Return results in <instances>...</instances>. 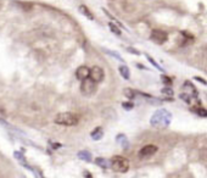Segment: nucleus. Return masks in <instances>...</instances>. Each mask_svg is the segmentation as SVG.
<instances>
[{"label": "nucleus", "mask_w": 207, "mask_h": 178, "mask_svg": "<svg viewBox=\"0 0 207 178\" xmlns=\"http://www.w3.org/2000/svg\"><path fill=\"white\" fill-rule=\"evenodd\" d=\"M172 121V114L166 109L157 110L150 118V123L155 128H167L171 125Z\"/></svg>", "instance_id": "1"}, {"label": "nucleus", "mask_w": 207, "mask_h": 178, "mask_svg": "<svg viewBox=\"0 0 207 178\" xmlns=\"http://www.w3.org/2000/svg\"><path fill=\"white\" fill-rule=\"evenodd\" d=\"M78 122L79 117L73 112H60L55 117V123L61 126H76Z\"/></svg>", "instance_id": "2"}, {"label": "nucleus", "mask_w": 207, "mask_h": 178, "mask_svg": "<svg viewBox=\"0 0 207 178\" xmlns=\"http://www.w3.org/2000/svg\"><path fill=\"white\" fill-rule=\"evenodd\" d=\"M111 168L115 172L120 173H126L129 169V162L126 157L123 156H114L111 159Z\"/></svg>", "instance_id": "3"}, {"label": "nucleus", "mask_w": 207, "mask_h": 178, "mask_svg": "<svg viewBox=\"0 0 207 178\" xmlns=\"http://www.w3.org/2000/svg\"><path fill=\"white\" fill-rule=\"evenodd\" d=\"M96 82H94L90 77L82 80L80 83V92L84 97H91L93 94H95L96 92Z\"/></svg>", "instance_id": "4"}, {"label": "nucleus", "mask_w": 207, "mask_h": 178, "mask_svg": "<svg viewBox=\"0 0 207 178\" xmlns=\"http://www.w3.org/2000/svg\"><path fill=\"white\" fill-rule=\"evenodd\" d=\"M151 39L156 44H163L168 39V34L165 31H162V29H154L151 32Z\"/></svg>", "instance_id": "5"}, {"label": "nucleus", "mask_w": 207, "mask_h": 178, "mask_svg": "<svg viewBox=\"0 0 207 178\" xmlns=\"http://www.w3.org/2000/svg\"><path fill=\"white\" fill-rule=\"evenodd\" d=\"M104 77H105V72H104V70L99 66H94L90 68V78L96 82V83H100L104 80Z\"/></svg>", "instance_id": "6"}, {"label": "nucleus", "mask_w": 207, "mask_h": 178, "mask_svg": "<svg viewBox=\"0 0 207 178\" xmlns=\"http://www.w3.org/2000/svg\"><path fill=\"white\" fill-rule=\"evenodd\" d=\"M157 146L156 145H152V144H149V145H145L140 151H139V157L140 159H146V157H150L152 156L154 154L157 152Z\"/></svg>", "instance_id": "7"}, {"label": "nucleus", "mask_w": 207, "mask_h": 178, "mask_svg": "<svg viewBox=\"0 0 207 178\" xmlns=\"http://www.w3.org/2000/svg\"><path fill=\"white\" fill-rule=\"evenodd\" d=\"M76 76H77V78L79 80H84V79L89 78L90 77V70H89V67H87V66H79L77 68V71H76Z\"/></svg>", "instance_id": "8"}, {"label": "nucleus", "mask_w": 207, "mask_h": 178, "mask_svg": "<svg viewBox=\"0 0 207 178\" xmlns=\"http://www.w3.org/2000/svg\"><path fill=\"white\" fill-rule=\"evenodd\" d=\"M183 89L185 91V94H188V95H190L191 98H196L197 97V91H196V88L192 85V83L191 82H189V80H185L184 82V84H183Z\"/></svg>", "instance_id": "9"}, {"label": "nucleus", "mask_w": 207, "mask_h": 178, "mask_svg": "<svg viewBox=\"0 0 207 178\" xmlns=\"http://www.w3.org/2000/svg\"><path fill=\"white\" fill-rule=\"evenodd\" d=\"M90 137H91V139H94V140H100V139L104 137V131H102V128H101V127H96L94 131H91Z\"/></svg>", "instance_id": "10"}, {"label": "nucleus", "mask_w": 207, "mask_h": 178, "mask_svg": "<svg viewBox=\"0 0 207 178\" xmlns=\"http://www.w3.org/2000/svg\"><path fill=\"white\" fill-rule=\"evenodd\" d=\"M95 163L99 167L104 168V169H106V168H109V166H111V162H109V160L104 159V157H96L95 159Z\"/></svg>", "instance_id": "11"}, {"label": "nucleus", "mask_w": 207, "mask_h": 178, "mask_svg": "<svg viewBox=\"0 0 207 178\" xmlns=\"http://www.w3.org/2000/svg\"><path fill=\"white\" fill-rule=\"evenodd\" d=\"M118 72H120V74H121L124 79H129V78H131V71H129L128 66L121 65V66L118 67Z\"/></svg>", "instance_id": "12"}, {"label": "nucleus", "mask_w": 207, "mask_h": 178, "mask_svg": "<svg viewBox=\"0 0 207 178\" xmlns=\"http://www.w3.org/2000/svg\"><path fill=\"white\" fill-rule=\"evenodd\" d=\"M79 12L82 14V15H84L85 17H88L89 20H94V15H93V12L89 10V8H87L85 5H80L79 6Z\"/></svg>", "instance_id": "13"}, {"label": "nucleus", "mask_w": 207, "mask_h": 178, "mask_svg": "<svg viewBox=\"0 0 207 178\" xmlns=\"http://www.w3.org/2000/svg\"><path fill=\"white\" fill-rule=\"evenodd\" d=\"M78 157H79L80 160L85 161V162H90V161L93 160V156H91V154H90L89 151H87V150L79 151V152H78Z\"/></svg>", "instance_id": "14"}, {"label": "nucleus", "mask_w": 207, "mask_h": 178, "mask_svg": "<svg viewBox=\"0 0 207 178\" xmlns=\"http://www.w3.org/2000/svg\"><path fill=\"white\" fill-rule=\"evenodd\" d=\"M116 140H117V143H120L124 149L128 148V145H129V143H128V140H127V137H126L124 134H118V135L116 137Z\"/></svg>", "instance_id": "15"}, {"label": "nucleus", "mask_w": 207, "mask_h": 178, "mask_svg": "<svg viewBox=\"0 0 207 178\" xmlns=\"http://www.w3.org/2000/svg\"><path fill=\"white\" fill-rule=\"evenodd\" d=\"M191 111H192V112H195L196 115L201 116V117H207V110H206V109H203V108H201V106L194 108V109H191Z\"/></svg>", "instance_id": "16"}, {"label": "nucleus", "mask_w": 207, "mask_h": 178, "mask_svg": "<svg viewBox=\"0 0 207 178\" xmlns=\"http://www.w3.org/2000/svg\"><path fill=\"white\" fill-rule=\"evenodd\" d=\"M104 51H105L106 54H109V55H111L112 57H115V59H117V60H120L121 62H124V60H123V57L118 54V53H116V51H112V50H107V49H104Z\"/></svg>", "instance_id": "17"}, {"label": "nucleus", "mask_w": 207, "mask_h": 178, "mask_svg": "<svg viewBox=\"0 0 207 178\" xmlns=\"http://www.w3.org/2000/svg\"><path fill=\"white\" fill-rule=\"evenodd\" d=\"M109 27H110V29H111V32L112 33H115L116 36H121L122 34V32H121V29L115 25V23H112V22H110L109 23Z\"/></svg>", "instance_id": "18"}, {"label": "nucleus", "mask_w": 207, "mask_h": 178, "mask_svg": "<svg viewBox=\"0 0 207 178\" xmlns=\"http://www.w3.org/2000/svg\"><path fill=\"white\" fill-rule=\"evenodd\" d=\"M123 92H124V95H126L127 98H129V99H134L135 95H137V93L133 91V89H129V88H126Z\"/></svg>", "instance_id": "19"}, {"label": "nucleus", "mask_w": 207, "mask_h": 178, "mask_svg": "<svg viewBox=\"0 0 207 178\" xmlns=\"http://www.w3.org/2000/svg\"><path fill=\"white\" fill-rule=\"evenodd\" d=\"M161 93L163 95H167V97H173L174 95V92H173V89L171 87H165L162 91H161Z\"/></svg>", "instance_id": "20"}, {"label": "nucleus", "mask_w": 207, "mask_h": 178, "mask_svg": "<svg viewBox=\"0 0 207 178\" xmlns=\"http://www.w3.org/2000/svg\"><path fill=\"white\" fill-rule=\"evenodd\" d=\"M146 59H148V60L151 62V65H152L154 67H156L157 70H160V71H162V72H163V68H162V67H161V66H160V65H158V63H157V62H156V61H155V60H154L151 56H150V55H146Z\"/></svg>", "instance_id": "21"}, {"label": "nucleus", "mask_w": 207, "mask_h": 178, "mask_svg": "<svg viewBox=\"0 0 207 178\" xmlns=\"http://www.w3.org/2000/svg\"><path fill=\"white\" fill-rule=\"evenodd\" d=\"M200 160L203 162H207V148H202L200 150Z\"/></svg>", "instance_id": "22"}, {"label": "nucleus", "mask_w": 207, "mask_h": 178, "mask_svg": "<svg viewBox=\"0 0 207 178\" xmlns=\"http://www.w3.org/2000/svg\"><path fill=\"white\" fill-rule=\"evenodd\" d=\"M161 80L166 84V87H171V85H172V79H171L168 76H166V74H162V76H161Z\"/></svg>", "instance_id": "23"}, {"label": "nucleus", "mask_w": 207, "mask_h": 178, "mask_svg": "<svg viewBox=\"0 0 207 178\" xmlns=\"http://www.w3.org/2000/svg\"><path fill=\"white\" fill-rule=\"evenodd\" d=\"M179 97H180V99L184 100L186 104H191V99H194V98H191L190 95H188V94H185V93H182Z\"/></svg>", "instance_id": "24"}, {"label": "nucleus", "mask_w": 207, "mask_h": 178, "mask_svg": "<svg viewBox=\"0 0 207 178\" xmlns=\"http://www.w3.org/2000/svg\"><path fill=\"white\" fill-rule=\"evenodd\" d=\"M122 108H123L124 110L129 111V110H132V109L134 108V104H133L132 101H126V103H123V104H122Z\"/></svg>", "instance_id": "25"}, {"label": "nucleus", "mask_w": 207, "mask_h": 178, "mask_svg": "<svg viewBox=\"0 0 207 178\" xmlns=\"http://www.w3.org/2000/svg\"><path fill=\"white\" fill-rule=\"evenodd\" d=\"M83 174H84V177H85V178H94V177H93V174H91L90 172H88V171H84V173H83Z\"/></svg>", "instance_id": "26"}, {"label": "nucleus", "mask_w": 207, "mask_h": 178, "mask_svg": "<svg viewBox=\"0 0 207 178\" xmlns=\"http://www.w3.org/2000/svg\"><path fill=\"white\" fill-rule=\"evenodd\" d=\"M127 50H128V51H131V53H133V54H135V55H139V54H140L138 50H135V49H133V48H128Z\"/></svg>", "instance_id": "27"}, {"label": "nucleus", "mask_w": 207, "mask_h": 178, "mask_svg": "<svg viewBox=\"0 0 207 178\" xmlns=\"http://www.w3.org/2000/svg\"><path fill=\"white\" fill-rule=\"evenodd\" d=\"M195 79H196V80H199V82H200V83H202V84H207V82H206L205 79H202L201 77H195Z\"/></svg>", "instance_id": "28"}]
</instances>
